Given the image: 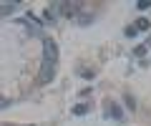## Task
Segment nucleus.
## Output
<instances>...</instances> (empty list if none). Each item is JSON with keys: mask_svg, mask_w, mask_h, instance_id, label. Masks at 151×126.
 Masks as SVG:
<instances>
[{"mask_svg": "<svg viewBox=\"0 0 151 126\" xmlns=\"http://www.w3.org/2000/svg\"><path fill=\"white\" fill-rule=\"evenodd\" d=\"M43 60L45 63H55L58 60V45L53 38H43Z\"/></svg>", "mask_w": 151, "mask_h": 126, "instance_id": "obj_1", "label": "nucleus"}, {"mask_svg": "<svg viewBox=\"0 0 151 126\" xmlns=\"http://www.w3.org/2000/svg\"><path fill=\"white\" fill-rule=\"evenodd\" d=\"M53 76H55V63H45L43 60V66H40V73H38V83H50L53 81Z\"/></svg>", "mask_w": 151, "mask_h": 126, "instance_id": "obj_2", "label": "nucleus"}, {"mask_svg": "<svg viewBox=\"0 0 151 126\" xmlns=\"http://www.w3.org/2000/svg\"><path fill=\"white\" fill-rule=\"evenodd\" d=\"M106 106H108V114H111V119L124 121V111H121V106H119V104H113V101H106Z\"/></svg>", "mask_w": 151, "mask_h": 126, "instance_id": "obj_3", "label": "nucleus"}, {"mask_svg": "<svg viewBox=\"0 0 151 126\" xmlns=\"http://www.w3.org/2000/svg\"><path fill=\"white\" fill-rule=\"evenodd\" d=\"M136 30H139V33H144V30H149V28H151V23L149 20H146V18H139V20H136Z\"/></svg>", "mask_w": 151, "mask_h": 126, "instance_id": "obj_4", "label": "nucleus"}, {"mask_svg": "<svg viewBox=\"0 0 151 126\" xmlns=\"http://www.w3.org/2000/svg\"><path fill=\"white\" fill-rule=\"evenodd\" d=\"M15 3H5V5H3V8H0V15H8V13H13V10H15Z\"/></svg>", "mask_w": 151, "mask_h": 126, "instance_id": "obj_5", "label": "nucleus"}, {"mask_svg": "<svg viewBox=\"0 0 151 126\" xmlns=\"http://www.w3.org/2000/svg\"><path fill=\"white\" fill-rule=\"evenodd\" d=\"M73 114H76V116H86V114H88V109H86L83 104H78V106H73Z\"/></svg>", "mask_w": 151, "mask_h": 126, "instance_id": "obj_6", "label": "nucleus"}, {"mask_svg": "<svg viewBox=\"0 0 151 126\" xmlns=\"http://www.w3.org/2000/svg\"><path fill=\"white\" fill-rule=\"evenodd\" d=\"M93 23V15H78V25H91Z\"/></svg>", "mask_w": 151, "mask_h": 126, "instance_id": "obj_7", "label": "nucleus"}, {"mask_svg": "<svg viewBox=\"0 0 151 126\" xmlns=\"http://www.w3.org/2000/svg\"><path fill=\"white\" fill-rule=\"evenodd\" d=\"M136 8H139V10H149V8H151V0H139Z\"/></svg>", "mask_w": 151, "mask_h": 126, "instance_id": "obj_8", "label": "nucleus"}, {"mask_svg": "<svg viewBox=\"0 0 151 126\" xmlns=\"http://www.w3.org/2000/svg\"><path fill=\"white\" fill-rule=\"evenodd\" d=\"M146 50H149L146 45H136V48H134V53L139 55V58H144V55H146Z\"/></svg>", "mask_w": 151, "mask_h": 126, "instance_id": "obj_9", "label": "nucleus"}, {"mask_svg": "<svg viewBox=\"0 0 151 126\" xmlns=\"http://www.w3.org/2000/svg\"><path fill=\"white\" fill-rule=\"evenodd\" d=\"M124 101H126V106H129L131 111H136V99H134V96H126Z\"/></svg>", "mask_w": 151, "mask_h": 126, "instance_id": "obj_10", "label": "nucleus"}, {"mask_svg": "<svg viewBox=\"0 0 151 126\" xmlns=\"http://www.w3.org/2000/svg\"><path fill=\"white\" fill-rule=\"evenodd\" d=\"M124 33H126V38H134V35L139 33V30H136L134 25H129V28H126V30H124Z\"/></svg>", "mask_w": 151, "mask_h": 126, "instance_id": "obj_11", "label": "nucleus"}, {"mask_svg": "<svg viewBox=\"0 0 151 126\" xmlns=\"http://www.w3.org/2000/svg\"><path fill=\"white\" fill-rule=\"evenodd\" d=\"M10 106V99H5V96H0V109H8Z\"/></svg>", "mask_w": 151, "mask_h": 126, "instance_id": "obj_12", "label": "nucleus"}, {"mask_svg": "<svg viewBox=\"0 0 151 126\" xmlns=\"http://www.w3.org/2000/svg\"><path fill=\"white\" fill-rule=\"evenodd\" d=\"M81 76H83V78H88V81H91V78H93V76H96V73H93V71H83V73H81Z\"/></svg>", "mask_w": 151, "mask_h": 126, "instance_id": "obj_13", "label": "nucleus"}]
</instances>
